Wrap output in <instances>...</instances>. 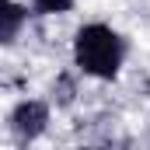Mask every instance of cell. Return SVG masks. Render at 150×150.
I'll return each instance as SVG.
<instances>
[{
	"label": "cell",
	"mask_w": 150,
	"mask_h": 150,
	"mask_svg": "<svg viewBox=\"0 0 150 150\" xmlns=\"http://www.w3.org/2000/svg\"><path fill=\"white\" fill-rule=\"evenodd\" d=\"M129 42L122 32H115L105 21H87L74 35V67L84 77L94 80H115L119 70L126 67Z\"/></svg>",
	"instance_id": "obj_1"
},
{
	"label": "cell",
	"mask_w": 150,
	"mask_h": 150,
	"mask_svg": "<svg viewBox=\"0 0 150 150\" xmlns=\"http://www.w3.org/2000/svg\"><path fill=\"white\" fill-rule=\"evenodd\" d=\"M77 0H32V14H67Z\"/></svg>",
	"instance_id": "obj_4"
},
{
	"label": "cell",
	"mask_w": 150,
	"mask_h": 150,
	"mask_svg": "<svg viewBox=\"0 0 150 150\" xmlns=\"http://www.w3.org/2000/svg\"><path fill=\"white\" fill-rule=\"evenodd\" d=\"M28 14H32V11H28L25 4H18V0H0V45H7V42H14V38L21 35Z\"/></svg>",
	"instance_id": "obj_3"
},
{
	"label": "cell",
	"mask_w": 150,
	"mask_h": 150,
	"mask_svg": "<svg viewBox=\"0 0 150 150\" xmlns=\"http://www.w3.org/2000/svg\"><path fill=\"white\" fill-rule=\"evenodd\" d=\"M49 101H42V98H25V101H18L11 115H7V126H11V133L18 136V140H25V143H32L38 140L45 129H49Z\"/></svg>",
	"instance_id": "obj_2"
},
{
	"label": "cell",
	"mask_w": 150,
	"mask_h": 150,
	"mask_svg": "<svg viewBox=\"0 0 150 150\" xmlns=\"http://www.w3.org/2000/svg\"><path fill=\"white\" fill-rule=\"evenodd\" d=\"M147 91H150V87H147Z\"/></svg>",
	"instance_id": "obj_5"
}]
</instances>
